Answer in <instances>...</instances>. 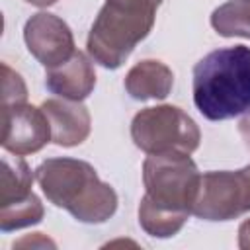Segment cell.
Returning a JSON list of instances; mask_svg holds the SVG:
<instances>
[{
	"instance_id": "1",
	"label": "cell",
	"mask_w": 250,
	"mask_h": 250,
	"mask_svg": "<svg viewBox=\"0 0 250 250\" xmlns=\"http://www.w3.org/2000/svg\"><path fill=\"white\" fill-rule=\"evenodd\" d=\"M143 182L146 188L139 205L143 230L156 238L174 236L193 213L201 182L195 162L186 152L148 154L143 162Z\"/></svg>"
},
{
	"instance_id": "2",
	"label": "cell",
	"mask_w": 250,
	"mask_h": 250,
	"mask_svg": "<svg viewBox=\"0 0 250 250\" xmlns=\"http://www.w3.org/2000/svg\"><path fill=\"white\" fill-rule=\"evenodd\" d=\"M193 104L211 121L250 111V47L211 51L193 66Z\"/></svg>"
},
{
	"instance_id": "3",
	"label": "cell",
	"mask_w": 250,
	"mask_h": 250,
	"mask_svg": "<svg viewBox=\"0 0 250 250\" xmlns=\"http://www.w3.org/2000/svg\"><path fill=\"white\" fill-rule=\"evenodd\" d=\"M47 199L82 223H104L117 209V193L84 160L49 158L35 170Z\"/></svg>"
},
{
	"instance_id": "4",
	"label": "cell",
	"mask_w": 250,
	"mask_h": 250,
	"mask_svg": "<svg viewBox=\"0 0 250 250\" xmlns=\"http://www.w3.org/2000/svg\"><path fill=\"white\" fill-rule=\"evenodd\" d=\"M162 0H105L90 35L88 53L105 68H117L152 29Z\"/></svg>"
},
{
	"instance_id": "5",
	"label": "cell",
	"mask_w": 250,
	"mask_h": 250,
	"mask_svg": "<svg viewBox=\"0 0 250 250\" xmlns=\"http://www.w3.org/2000/svg\"><path fill=\"white\" fill-rule=\"evenodd\" d=\"M131 137L146 154H191L201 141L195 121L176 105H156L139 111L131 123Z\"/></svg>"
},
{
	"instance_id": "6",
	"label": "cell",
	"mask_w": 250,
	"mask_h": 250,
	"mask_svg": "<svg viewBox=\"0 0 250 250\" xmlns=\"http://www.w3.org/2000/svg\"><path fill=\"white\" fill-rule=\"evenodd\" d=\"M250 211V164L240 170L201 174L193 215L205 221H229Z\"/></svg>"
},
{
	"instance_id": "7",
	"label": "cell",
	"mask_w": 250,
	"mask_h": 250,
	"mask_svg": "<svg viewBox=\"0 0 250 250\" xmlns=\"http://www.w3.org/2000/svg\"><path fill=\"white\" fill-rule=\"evenodd\" d=\"M23 39L27 51L45 68H55L76 53L70 27L59 16L49 12H39L27 20Z\"/></svg>"
},
{
	"instance_id": "8",
	"label": "cell",
	"mask_w": 250,
	"mask_h": 250,
	"mask_svg": "<svg viewBox=\"0 0 250 250\" xmlns=\"http://www.w3.org/2000/svg\"><path fill=\"white\" fill-rule=\"evenodd\" d=\"M51 139V125L41 107L18 104L2 107V146L10 154L25 156L41 150Z\"/></svg>"
},
{
	"instance_id": "9",
	"label": "cell",
	"mask_w": 250,
	"mask_h": 250,
	"mask_svg": "<svg viewBox=\"0 0 250 250\" xmlns=\"http://www.w3.org/2000/svg\"><path fill=\"white\" fill-rule=\"evenodd\" d=\"M41 109L51 125V141L59 146H76L90 135V113L76 100H45Z\"/></svg>"
},
{
	"instance_id": "10",
	"label": "cell",
	"mask_w": 250,
	"mask_h": 250,
	"mask_svg": "<svg viewBox=\"0 0 250 250\" xmlns=\"http://www.w3.org/2000/svg\"><path fill=\"white\" fill-rule=\"evenodd\" d=\"M45 86L49 92L61 98L82 102L92 94L96 86V72L92 61L82 51H76L66 62L55 68H47Z\"/></svg>"
},
{
	"instance_id": "11",
	"label": "cell",
	"mask_w": 250,
	"mask_h": 250,
	"mask_svg": "<svg viewBox=\"0 0 250 250\" xmlns=\"http://www.w3.org/2000/svg\"><path fill=\"white\" fill-rule=\"evenodd\" d=\"M174 86L172 70L160 61H141L125 76V90L133 100H162Z\"/></svg>"
},
{
	"instance_id": "12",
	"label": "cell",
	"mask_w": 250,
	"mask_h": 250,
	"mask_svg": "<svg viewBox=\"0 0 250 250\" xmlns=\"http://www.w3.org/2000/svg\"><path fill=\"white\" fill-rule=\"evenodd\" d=\"M33 174L27 162L14 154L2 156V174H0V207L12 205L33 195L31 191Z\"/></svg>"
},
{
	"instance_id": "13",
	"label": "cell",
	"mask_w": 250,
	"mask_h": 250,
	"mask_svg": "<svg viewBox=\"0 0 250 250\" xmlns=\"http://www.w3.org/2000/svg\"><path fill=\"white\" fill-rule=\"evenodd\" d=\"M213 29L223 37L250 39V0H229L211 14Z\"/></svg>"
},
{
	"instance_id": "14",
	"label": "cell",
	"mask_w": 250,
	"mask_h": 250,
	"mask_svg": "<svg viewBox=\"0 0 250 250\" xmlns=\"http://www.w3.org/2000/svg\"><path fill=\"white\" fill-rule=\"evenodd\" d=\"M43 213H45L43 205L39 197L33 193L23 201L0 207V229L2 232H10V230L37 225L43 219Z\"/></svg>"
},
{
	"instance_id": "15",
	"label": "cell",
	"mask_w": 250,
	"mask_h": 250,
	"mask_svg": "<svg viewBox=\"0 0 250 250\" xmlns=\"http://www.w3.org/2000/svg\"><path fill=\"white\" fill-rule=\"evenodd\" d=\"M25 100H27V88L23 78L6 62H2V107L25 104Z\"/></svg>"
},
{
	"instance_id": "16",
	"label": "cell",
	"mask_w": 250,
	"mask_h": 250,
	"mask_svg": "<svg viewBox=\"0 0 250 250\" xmlns=\"http://www.w3.org/2000/svg\"><path fill=\"white\" fill-rule=\"evenodd\" d=\"M16 246H55V242L45 238V236H41V232H33V236H27V238L16 242L14 248Z\"/></svg>"
},
{
	"instance_id": "17",
	"label": "cell",
	"mask_w": 250,
	"mask_h": 250,
	"mask_svg": "<svg viewBox=\"0 0 250 250\" xmlns=\"http://www.w3.org/2000/svg\"><path fill=\"white\" fill-rule=\"evenodd\" d=\"M238 246L242 250H250V219L244 221L238 229Z\"/></svg>"
},
{
	"instance_id": "18",
	"label": "cell",
	"mask_w": 250,
	"mask_h": 250,
	"mask_svg": "<svg viewBox=\"0 0 250 250\" xmlns=\"http://www.w3.org/2000/svg\"><path fill=\"white\" fill-rule=\"evenodd\" d=\"M238 129H240V135H242V139H244L246 146L250 148V115H248V117H244V119L240 121Z\"/></svg>"
},
{
	"instance_id": "19",
	"label": "cell",
	"mask_w": 250,
	"mask_h": 250,
	"mask_svg": "<svg viewBox=\"0 0 250 250\" xmlns=\"http://www.w3.org/2000/svg\"><path fill=\"white\" fill-rule=\"evenodd\" d=\"M25 2H29V4H33V6H51V4H55L57 0H25Z\"/></svg>"
}]
</instances>
